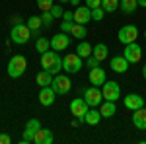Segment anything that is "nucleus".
<instances>
[{"instance_id": "nucleus-1", "label": "nucleus", "mask_w": 146, "mask_h": 144, "mask_svg": "<svg viewBox=\"0 0 146 144\" xmlns=\"http://www.w3.org/2000/svg\"><path fill=\"white\" fill-rule=\"evenodd\" d=\"M41 68L51 72L53 76H56L60 70H62V58L56 55V51L49 49L45 53H41Z\"/></svg>"}, {"instance_id": "nucleus-2", "label": "nucleus", "mask_w": 146, "mask_h": 144, "mask_svg": "<svg viewBox=\"0 0 146 144\" xmlns=\"http://www.w3.org/2000/svg\"><path fill=\"white\" fill-rule=\"evenodd\" d=\"M10 37L16 45H25V43H29V39L33 37V33L27 27V23H16L10 31Z\"/></svg>"}, {"instance_id": "nucleus-3", "label": "nucleus", "mask_w": 146, "mask_h": 144, "mask_svg": "<svg viewBox=\"0 0 146 144\" xmlns=\"http://www.w3.org/2000/svg\"><path fill=\"white\" fill-rule=\"evenodd\" d=\"M25 68H27V60H25V56L23 55H14L10 58V62H8V76L10 78H20L25 72Z\"/></svg>"}, {"instance_id": "nucleus-4", "label": "nucleus", "mask_w": 146, "mask_h": 144, "mask_svg": "<svg viewBox=\"0 0 146 144\" xmlns=\"http://www.w3.org/2000/svg\"><path fill=\"white\" fill-rule=\"evenodd\" d=\"M82 66H84V62H82V56H80L78 53H68V55L62 58V70H66L68 74L80 72Z\"/></svg>"}, {"instance_id": "nucleus-5", "label": "nucleus", "mask_w": 146, "mask_h": 144, "mask_svg": "<svg viewBox=\"0 0 146 144\" xmlns=\"http://www.w3.org/2000/svg\"><path fill=\"white\" fill-rule=\"evenodd\" d=\"M123 56L129 60V64H136V62H140V58H142V49H140V45L136 43V41H135V43L125 45Z\"/></svg>"}, {"instance_id": "nucleus-6", "label": "nucleus", "mask_w": 146, "mask_h": 144, "mask_svg": "<svg viewBox=\"0 0 146 144\" xmlns=\"http://www.w3.org/2000/svg\"><path fill=\"white\" fill-rule=\"evenodd\" d=\"M119 41L123 45H129V43H135L136 39H138V27L136 25H123L121 29H119Z\"/></svg>"}, {"instance_id": "nucleus-7", "label": "nucleus", "mask_w": 146, "mask_h": 144, "mask_svg": "<svg viewBox=\"0 0 146 144\" xmlns=\"http://www.w3.org/2000/svg\"><path fill=\"white\" fill-rule=\"evenodd\" d=\"M84 100L90 107H100L101 101H103V94H101V88L98 86H90V88L84 92Z\"/></svg>"}, {"instance_id": "nucleus-8", "label": "nucleus", "mask_w": 146, "mask_h": 144, "mask_svg": "<svg viewBox=\"0 0 146 144\" xmlns=\"http://www.w3.org/2000/svg\"><path fill=\"white\" fill-rule=\"evenodd\" d=\"M101 94H103V100L109 101H117L121 98V86L117 82H105L101 86Z\"/></svg>"}, {"instance_id": "nucleus-9", "label": "nucleus", "mask_w": 146, "mask_h": 144, "mask_svg": "<svg viewBox=\"0 0 146 144\" xmlns=\"http://www.w3.org/2000/svg\"><path fill=\"white\" fill-rule=\"evenodd\" d=\"M39 129H41V121L39 119H29V121L25 123V131H23V136H22L20 142H23V144L33 142V136Z\"/></svg>"}, {"instance_id": "nucleus-10", "label": "nucleus", "mask_w": 146, "mask_h": 144, "mask_svg": "<svg viewBox=\"0 0 146 144\" xmlns=\"http://www.w3.org/2000/svg\"><path fill=\"white\" fill-rule=\"evenodd\" d=\"M68 45H70V35L64 33V31H60V33L53 35V39H51V49H53V51H56V53L66 51Z\"/></svg>"}, {"instance_id": "nucleus-11", "label": "nucleus", "mask_w": 146, "mask_h": 144, "mask_svg": "<svg viewBox=\"0 0 146 144\" xmlns=\"http://www.w3.org/2000/svg\"><path fill=\"white\" fill-rule=\"evenodd\" d=\"M88 109H90V105L86 103V100H72L70 101V113L76 119H80L82 123H84V117H86Z\"/></svg>"}, {"instance_id": "nucleus-12", "label": "nucleus", "mask_w": 146, "mask_h": 144, "mask_svg": "<svg viewBox=\"0 0 146 144\" xmlns=\"http://www.w3.org/2000/svg\"><path fill=\"white\" fill-rule=\"evenodd\" d=\"M53 90H55L56 94H68L70 88H72V82H70V78L68 76H62V74H56L53 78Z\"/></svg>"}, {"instance_id": "nucleus-13", "label": "nucleus", "mask_w": 146, "mask_h": 144, "mask_svg": "<svg viewBox=\"0 0 146 144\" xmlns=\"http://www.w3.org/2000/svg\"><path fill=\"white\" fill-rule=\"evenodd\" d=\"M123 103H125V107L131 109V111H136V109H140V107L146 105V101L142 100V96H138V94H129L123 100Z\"/></svg>"}, {"instance_id": "nucleus-14", "label": "nucleus", "mask_w": 146, "mask_h": 144, "mask_svg": "<svg viewBox=\"0 0 146 144\" xmlns=\"http://www.w3.org/2000/svg\"><path fill=\"white\" fill-rule=\"evenodd\" d=\"M55 96H56V92L53 90V86H45V88H41V92H39V103L43 107H49V105L55 103Z\"/></svg>"}, {"instance_id": "nucleus-15", "label": "nucleus", "mask_w": 146, "mask_h": 144, "mask_svg": "<svg viewBox=\"0 0 146 144\" xmlns=\"http://www.w3.org/2000/svg\"><path fill=\"white\" fill-rule=\"evenodd\" d=\"M107 82V76H105V70L101 66H96L90 70V84L92 86H98V88H101L103 84Z\"/></svg>"}, {"instance_id": "nucleus-16", "label": "nucleus", "mask_w": 146, "mask_h": 144, "mask_svg": "<svg viewBox=\"0 0 146 144\" xmlns=\"http://www.w3.org/2000/svg\"><path fill=\"white\" fill-rule=\"evenodd\" d=\"M74 22L82 23V25L92 22V8H88V6H76V10H74Z\"/></svg>"}, {"instance_id": "nucleus-17", "label": "nucleus", "mask_w": 146, "mask_h": 144, "mask_svg": "<svg viewBox=\"0 0 146 144\" xmlns=\"http://www.w3.org/2000/svg\"><path fill=\"white\" fill-rule=\"evenodd\" d=\"M109 66H111L113 72H117V74H125V72L129 70V60H127L123 55H121V56H113L111 62H109Z\"/></svg>"}, {"instance_id": "nucleus-18", "label": "nucleus", "mask_w": 146, "mask_h": 144, "mask_svg": "<svg viewBox=\"0 0 146 144\" xmlns=\"http://www.w3.org/2000/svg\"><path fill=\"white\" fill-rule=\"evenodd\" d=\"M100 113H101V117H105V119L113 117V115L117 113V105H115V101L103 100V101H101V105H100Z\"/></svg>"}, {"instance_id": "nucleus-19", "label": "nucleus", "mask_w": 146, "mask_h": 144, "mask_svg": "<svg viewBox=\"0 0 146 144\" xmlns=\"http://www.w3.org/2000/svg\"><path fill=\"white\" fill-rule=\"evenodd\" d=\"M133 125L140 131H146V107H140V109L135 111L133 115Z\"/></svg>"}, {"instance_id": "nucleus-20", "label": "nucleus", "mask_w": 146, "mask_h": 144, "mask_svg": "<svg viewBox=\"0 0 146 144\" xmlns=\"http://www.w3.org/2000/svg\"><path fill=\"white\" fill-rule=\"evenodd\" d=\"M33 142L35 144H51L53 142V133L49 129H39L33 136Z\"/></svg>"}, {"instance_id": "nucleus-21", "label": "nucleus", "mask_w": 146, "mask_h": 144, "mask_svg": "<svg viewBox=\"0 0 146 144\" xmlns=\"http://www.w3.org/2000/svg\"><path fill=\"white\" fill-rule=\"evenodd\" d=\"M35 82H37L41 88H45V86H51V84H53V74H51V72H47V70H41V72H37V76H35Z\"/></svg>"}, {"instance_id": "nucleus-22", "label": "nucleus", "mask_w": 146, "mask_h": 144, "mask_svg": "<svg viewBox=\"0 0 146 144\" xmlns=\"http://www.w3.org/2000/svg\"><path fill=\"white\" fill-rule=\"evenodd\" d=\"M76 53H78L82 58H88V56L94 55V47H92L88 41H80L78 47H76Z\"/></svg>"}, {"instance_id": "nucleus-23", "label": "nucleus", "mask_w": 146, "mask_h": 144, "mask_svg": "<svg viewBox=\"0 0 146 144\" xmlns=\"http://www.w3.org/2000/svg\"><path fill=\"white\" fill-rule=\"evenodd\" d=\"M138 8V0H121L119 2V10L123 14H133Z\"/></svg>"}, {"instance_id": "nucleus-24", "label": "nucleus", "mask_w": 146, "mask_h": 144, "mask_svg": "<svg viewBox=\"0 0 146 144\" xmlns=\"http://www.w3.org/2000/svg\"><path fill=\"white\" fill-rule=\"evenodd\" d=\"M94 56L98 58V60H105L107 56H109V49H107V45L105 43H98L96 47H94Z\"/></svg>"}, {"instance_id": "nucleus-25", "label": "nucleus", "mask_w": 146, "mask_h": 144, "mask_svg": "<svg viewBox=\"0 0 146 144\" xmlns=\"http://www.w3.org/2000/svg\"><path fill=\"white\" fill-rule=\"evenodd\" d=\"M41 25H43V22H41V18H37V16H31V18L27 20V27H29L31 33L37 35V37H39V29H41Z\"/></svg>"}, {"instance_id": "nucleus-26", "label": "nucleus", "mask_w": 146, "mask_h": 144, "mask_svg": "<svg viewBox=\"0 0 146 144\" xmlns=\"http://www.w3.org/2000/svg\"><path fill=\"white\" fill-rule=\"evenodd\" d=\"M51 49V39H47V37H37V41H35V51L37 53H45Z\"/></svg>"}, {"instance_id": "nucleus-27", "label": "nucleus", "mask_w": 146, "mask_h": 144, "mask_svg": "<svg viewBox=\"0 0 146 144\" xmlns=\"http://www.w3.org/2000/svg\"><path fill=\"white\" fill-rule=\"evenodd\" d=\"M101 119V113L96 109H88V113H86V117H84V123H88V125H98Z\"/></svg>"}, {"instance_id": "nucleus-28", "label": "nucleus", "mask_w": 146, "mask_h": 144, "mask_svg": "<svg viewBox=\"0 0 146 144\" xmlns=\"http://www.w3.org/2000/svg\"><path fill=\"white\" fill-rule=\"evenodd\" d=\"M86 33H88V31H86V25L74 22L72 29H70V37H78V39H82V37H86Z\"/></svg>"}, {"instance_id": "nucleus-29", "label": "nucleus", "mask_w": 146, "mask_h": 144, "mask_svg": "<svg viewBox=\"0 0 146 144\" xmlns=\"http://www.w3.org/2000/svg\"><path fill=\"white\" fill-rule=\"evenodd\" d=\"M119 2L121 0H101V8L107 12V14H111V12H115L119 8Z\"/></svg>"}, {"instance_id": "nucleus-30", "label": "nucleus", "mask_w": 146, "mask_h": 144, "mask_svg": "<svg viewBox=\"0 0 146 144\" xmlns=\"http://www.w3.org/2000/svg\"><path fill=\"white\" fill-rule=\"evenodd\" d=\"M39 18H41V22H43L45 27H51V25H53V20H55V16H53L51 12H41Z\"/></svg>"}, {"instance_id": "nucleus-31", "label": "nucleus", "mask_w": 146, "mask_h": 144, "mask_svg": "<svg viewBox=\"0 0 146 144\" xmlns=\"http://www.w3.org/2000/svg\"><path fill=\"white\" fill-rule=\"evenodd\" d=\"M103 16H105V10H103L101 6L94 8V10H92V22H101V20H103Z\"/></svg>"}, {"instance_id": "nucleus-32", "label": "nucleus", "mask_w": 146, "mask_h": 144, "mask_svg": "<svg viewBox=\"0 0 146 144\" xmlns=\"http://www.w3.org/2000/svg\"><path fill=\"white\" fill-rule=\"evenodd\" d=\"M37 6L41 12H51L53 8V0H37Z\"/></svg>"}, {"instance_id": "nucleus-33", "label": "nucleus", "mask_w": 146, "mask_h": 144, "mask_svg": "<svg viewBox=\"0 0 146 144\" xmlns=\"http://www.w3.org/2000/svg\"><path fill=\"white\" fill-rule=\"evenodd\" d=\"M72 25H74V22H60V31H64V33L70 35V29H72Z\"/></svg>"}, {"instance_id": "nucleus-34", "label": "nucleus", "mask_w": 146, "mask_h": 144, "mask_svg": "<svg viewBox=\"0 0 146 144\" xmlns=\"http://www.w3.org/2000/svg\"><path fill=\"white\" fill-rule=\"evenodd\" d=\"M86 64H88V68H96V66H100V60L92 55V56H88V58H86Z\"/></svg>"}, {"instance_id": "nucleus-35", "label": "nucleus", "mask_w": 146, "mask_h": 144, "mask_svg": "<svg viewBox=\"0 0 146 144\" xmlns=\"http://www.w3.org/2000/svg\"><path fill=\"white\" fill-rule=\"evenodd\" d=\"M51 14H53L55 18H62V14H64V12H62V8H60V6H55V4H53V8H51Z\"/></svg>"}, {"instance_id": "nucleus-36", "label": "nucleus", "mask_w": 146, "mask_h": 144, "mask_svg": "<svg viewBox=\"0 0 146 144\" xmlns=\"http://www.w3.org/2000/svg\"><path fill=\"white\" fill-rule=\"evenodd\" d=\"M86 6L94 10V8H98V6H101V0H86Z\"/></svg>"}, {"instance_id": "nucleus-37", "label": "nucleus", "mask_w": 146, "mask_h": 144, "mask_svg": "<svg viewBox=\"0 0 146 144\" xmlns=\"http://www.w3.org/2000/svg\"><path fill=\"white\" fill-rule=\"evenodd\" d=\"M62 20H66V22H74V12H64V14H62Z\"/></svg>"}, {"instance_id": "nucleus-38", "label": "nucleus", "mask_w": 146, "mask_h": 144, "mask_svg": "<svg viewBox=\"0 0 146 144\" xmlns=\"http://www.w3.org/2000/svg\"><path fill=\"white\" fill-rule=\"evenodd\" d=\"M12 138L8 136V134H0V144H10Z\"/></svg>"}, {"instance_id": "nucleus-39", "label": "nucleus", "mask_w": 146, "mask_h": 144, "mask_svg": "<svg viewBox=\"0 0 146 144\" xmlns=\"http://www.w3.org/2000/svg\"><path fill=\"white\" fill-rule=\"evenodd\" d=\"M70 4H72V6H78V4H80V0H70Z\"/></svg>"}, {"instance_id": "nucleus-40", "label": "nucleus", "mask_w": 146, "mask_h": 144, "mask_svg": "<svg viewBox=\"0 0 146 144\" xmlns=\"http://www.w3.org/2000/svg\"><path fill=\"white\" fill-rule=\"evenodd\" d=\"M138 6H144L146 8V0H138Z\"/></svg>"}, {"instance_id": "nucleus-41", "label": "nucleus", "mask_w": 146, "mask_h": 144, "mask_svg": "<svg viewBox=\"0 0 146 144\" xmlns=\"http://www.w3.org/2000/svg\"><path fill=\"white\" fill-rule=\"evenodd\" d=\"M142 76L146 78V64H144V66H142Z\"/></svg>"}, {"instance_id": "nucleus-42", "label": "nucleus", "mask_w": 146, "mask_h": 144, "mask_svg": "<svg viewBox=\"0 0 146 144\" xmlns=\"http://www.w3.org/2000/svg\"><path fill=\"white\" fill-rule=\"evenodd\" d=\"M60 2H62V4H66V2H70V0H60Z\"/></svg>"}, {"instance_id": "nucleus-43", "label": "nucleus", "mask_w": 146, "mask_h": 144, "mask_svg": "<svg viewBox=\"0 0 146 144\" xmlns=\"http://www.w3.org/2000/svg\"><path fill=\"white\" fill-rule=\"evenodd\" d=\"M144 37H146V31H144Z\"/></svg>"}, {"instance_id": "nucleus-44", "label": "nucleus", "mask_w": 146, "mask_h": 144, "mask_svg": "<svg viewBox=\"0 0 146 144\" xmlns=\"http://www.w3.org/2000/svg\"><path fill=\"white\" fill-rule=\"evenodd\" d=\"M144 107H146V105H144Z\"/></svg>"}]
</instances>
